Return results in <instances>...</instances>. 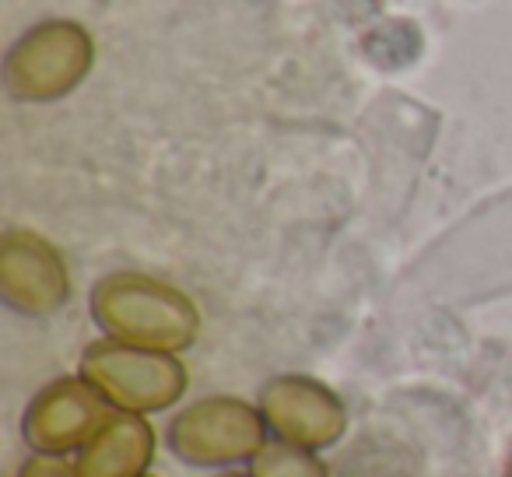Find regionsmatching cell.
<instances>
[{
    "label": "cell",
    "mask_w": 512,
    "mask_h": 477,
    "mask_svg": "<svg viewBox=\"0 0 512 477\" xmlns=\"http://www.w3.org/2000/svg\"><path fill=\"white\" fill-rule=\"evenodd\" d=\"M95 320L123 344L176 351L197 337L200 316L193 302L172 285L148 274H113L92 295Z\"/></svg>",
    "instance_id": "cell-1"
},
{
    "label": "cell",
    "mask_w": 512,
    "mask_h": 477,
    "mask_svg": "<svg viewBox=\"0 0 512 477\" xmlns=\"http://www.w3.org/2000/svg\"><path fill=\"white\" fill-rule=\"evenodd\" d=\"M92 67V39L74 22H46L18 39L4 64V81L18 99L67 95Z\"/></svg>",
    "instance_id": "cell-2"
},
{
    "label": "cell",
    "mask_w": 512,
    "mask_h": 477,
    "mask_svg": "<svg viewBox=\"0 0 512 477\" xmlns=\"http://www.w3.org/2000/svg\"><path fill=\"white\" fill-rule=\"evenodd\" d=\"M81 369L88 383L99 386L113 404L127 411H158L186 390V372L176 358L134 348V344H95L88 348Z\"/></svg>",
    "instance_id": "cell-3"
},
{
    "label": "cell",
    "mask_w": 512,
    "mask_h": 477,
    "mask_svg": "<svg viewBox=\"0 0 512 477\" xmlns=\"http://www.w3.org/2000/svg\"><path fill=\"white\" fill-rule=\"evenodd\" d=\"M172 449L190 463H232L264 449V425L242 400L211 397L172 421Z\"/></svg>",
    "instance_id": "cell-4"
},
{
    "label": "cell",
    "mask_w": 512,
    "mask_h": 477,
    "mask_svg": "<svg viewBox=\"0 0 512 477\" xmlns=\"http://www.w3.org/2000/svg\"><path fill=\"white\" fill-rule=\"evenodd\" d=\"M0 292L25 313L57 309L67 299V271L57 250L32 232H8L0 246Z\"/></svg>",
    "instance_id": "cell-5"
},
{
    "label": "cell",
    "mask_w": 512,
    "mask_h": 477,
    "mask_svg": "<svg viewBox=\"0 0 512 477\" xmlns=\"http://www.w3.org/2000/svg\"><path fill=\"white\" fill-rule=\"evenodd\" d=\"M264 414L281 439L295 446H327L341 435L344 407L327 386L285 376L264 390Z\"/></svg>",
    "instance_id": "cell-6"
},
{
    "label": "cell",
    "mask_w": 512,
    "mask_h": 477,
    "mask_svg": "<svg viewBox=\"0 0 512 477\" xmlns=\"http://www.w3.org/2000/svg\"><path fill=\"white\" fill-rule=\"evenodd\" d=\"M102 421V404L85 383H53L25 414V439L36 449H71Z\"/></svg>",
    "instance_id": "cell-7"
},
{
    "label": "cell",
    "mask_w": 512,
    "mask_h": 477,
    "mask_svg": "<svg viewBox=\"0 0 512 477\" xmlns=\"http://www.w3.org/2000/svg\"><path fill=\"white\" fill-rule=\"evenodd\" d=\"M151 460V428L134 414L113 418L81 456V477H137Z\"/></svg>",
    "instance_id": "cell-8"
},
{
    "label": "cell",
    "mask_w": 512,
    "mask_h": 477,
    "mask_svg": "<svg viewBox=\"0 0 512 477\" xmlns=\"http://www.w3.org/2000/svg\"><path fill=\"white\" fill-rule=\"evenodd\" d=\"M253 477H327L313 456L292 446H264L256 453Z\"/></svg>",
    "instance_id": "cell-9"
},
{
    "label": "cell",
    "mask_w": 512,
    "mask_h": 477,
    "mask_svg": "<svg viewBox=\"0 0 512 477\" xmlns=\"http://www.w3.org/2000/svg\"><path fill=\"white\" fill-rule=\"evenodd\" d=\"M22 477H74V470L57 460H29L22 470Z\"/></svg>",
    "instance_id": "cell-10"
},
{
    "label": "cell",
    "mask_w": 512,
    "mask_h": 477,
    "mask_svg": "<svg viewBox=\"0 0 512 477\" xmlns=\"http://www.w3.org/2000/svg\"><path fill=\"white\" fill-rule=\"evenodd\" d=\"M228 477H239V474H228Z\"/></svg>",
    "instance_id": "cell-11"
}]
</instances>
